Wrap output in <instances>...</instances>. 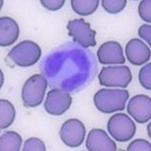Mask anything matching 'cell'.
<instances>
[{"label": "cell", "mask_w": 151, "mask_h": 151, "mask_svg": "<svg viewBox=\"0 0 151 151\" xmlns=\"http://www.w3.org/2000/svg\"><path fill=\"white\" fill-rule=\"evenodd\" d=\"M129 97L126 90L103 88L96 93L93 100L99 111L109 114L124 110Z\"/></svg>", "instance_id": "obj_1"}, {"label": "cell", "mask_w": 151, "mask_h": 151, "mask_svg": "<svg viewBox=\"0 0 151 151\" xmlns=\"http://www.w3.org/2000/svg\"><path fill=\"white\" fill-rule=\"evenodd\" d=\"M47 86V80L41 74H35L29 78L22 90L24 106L34 107L40 105L44 99Z\"/></svg>", "instance_id": "obj_2"}, {"label": "cell", "mask_w": 151, "mask_h": 151, "mask_svg": "<svg viewBox=\"0 0 151 151\" xmlns=\"http://www.w3.org/2000/svg\"><path fill=\"white\" fill-rule=\"evenodd\" d=\"M42 55L38 45L31 40H24L12 49L8 57L17 65L30 66L37 63Z\"/></svg>", "instance_id": "obj_3"}, {"label": "cell", "mask_w": 151, "mask_h": 151, "mask_svg": "<svg viewBox=\"0 0 151 151\" xmlns=\"http://www.w3.org/2000/svg\"><path fill=\"white\" fill-rule=\"evenodd\" d=\"M110 135L116 141L125 142L134 136L136 124L128 116L124 113H118L110 117L107 124Z\"/></svg>", "instance_id": "obj_4"}, {"label": "cell", "mask_w": 151, "mask_h": 151, "mask_svg": "<svg viewBox=\"0 0 151 151\" xmlns=\"http://www.w3.org/2000/svg\"><path fill=\"white\" fill-rule=\"evenodd\" d=\"M131 72L126 65L104 67L98 76L101 85L125 88L132 80Z\"/></svg>", "instance_id": "obj_5"}, {"label": "cell", "mask_w": 151, "mask_h": 151, "mask_svg": "<svg viewBox=\"0 0 151 151\" xmlns=\"http://www.w3.org/2000/svg\"><path fill=\"white\" fill-rule=\"evenodd\" d=\"M91 25L85 22L83 19L70 21L67 26L69 35L72 37L74 41L85 48L95 46L96 32L92 29Z\"/></svg>", "instance_id": "obj_6"}, {"label": "cell", "mask_w": 151, "mask_h": 151, "mask_svg": "<svg viewBox=\"0 0 151 151\" xmlns=\"http://www.w3.org/2000/svg\"><path fill=\"white\" fill-rule=\"evenodd\" d=\"M86 129L84 125L78 119H70L63 124L60 135L61 139L67 146L72 147H79L85 139Z\"/></svg>", "instance_id": "obj_7"}, {"label": "cell", "mask_w": 151, "mask_h": 151, "mask_svg": "<svg viewBox=\"0 0 151 151\" xmlns=\"http://www.w3.org/2000/svg\"><path fill=\"white\" fill-rule=\"evenodd\" d=\"M72 103V98L68 93L62 90L54 89L48 93L44 108L49 114L60 115L69 108Z\"/></svg>", "instance_id": "obj_8"}, {"label": "cell", "mask_w": 151, "mask_h": 151, "mask_svg": "<svg viewBox=\"0 0 151 151\" xmlns=\"http://www.w3.org/2000/svg\"><path fill=\"white\" fill-rule=\"evenodd\" d=\"M127 111L137 123H146L151 117V99L144 94L133 97L128 104Z\"/></svg>", "instance_id": "obj_9"}, {"label": "cell", "mask_w": 151, "mask_h": 151, "mask_svg": "<svg viewBox=\"0 0 151 151\" xmlns=\"http://www.w3.org/2000/svg\"><path fill=\"white\" fill-rule=\"evenodd\" d=\"M97 56L99 61L103 65L122 64L126 61L122 47L115 41H109L101 45Z\"/></svg>", "instance_id": "obj_10"}, {"label": "cell", "mask_w": 151, "mask_h": 151, "mask_svg": "<svg viewBox=\"0 0 151 151\" xmlns=\"http://www.w3.org/2000/svg\"><path fill=\"white\" fill-rule=\"evenodd\" d=\"M87 149L91 151H115L117 146L104 130L98 129L90 131L86 142Z\"/></svg>", "instance_id": "obj_11"}, {"label": "cell", "mask_w": 151, "mask_h": 151, "mask_svg": "<svg viewBox=\"0 0 151 151\" xmlns=\"http://www.w3.org/2000/svg\"><path fill=\"white\" fill-rule=\"evenodd\" d=\"M127 58L131 63L141 65L149 61L151 56L150 49L141 40L135 38L127 43L125 48Z\"/></svg>", "instance_id": "obj_12"}, {"label": "cell", "mask_w": 151, "mask_h": 151, "mask_svg": "<svg viewBox=\"0 0 151 151\" xmlns=\"http://www.w3.org/2000/svg\"><path fill=\"white\" fill-rule=\"evenodd\" d=\"M0 28V45L1 46L12 45L18 39L19 28L17 22L13 19L7 17H1Z\"/></svg>", "instance_id": "obj_13"}, {"label": "cell", "mask_w": 151, "mask_h": 151, "mask_svg": "<svg viewBox=\"0 0 151 151\" xmlns=\"http://www.w3.org/2000/svg\"><path fill=\"white\" fill-rule=\"evenodd\" d=\"M22 139L17 133L9 131L3 134L0 138V151H19Z\"/></svg>", "instance_id": "obj_14"}, {"label": "cell", "mask_w": 151, "mask_h": 151, "mask_svg": "<svg viewBox=\"0 0 151 151\" xmlns=\"http://www.w3.org/2000/svg\"><path fill=\"white\" fill-rule=\"evenodd\" d=\"M1 103V129L7 128L13 123L15 119L16 111L12 104L4 99L0 100Z\"/></svg>", "instance_id": "obj_15"}, {"label": "cell", "mask_w": 151, "mask_h": 151, "mask_svg": "<svg viewBox=\"0 0 151 151\" xmlns=\"http://www.w3.org/2000/svg\"><path fill=\"white\" fill-rule=\"evenodd\" d=\"M99 2V0H72L71 4L72 9L76 13L81 16H87L96 11Z\"/></svg>", "instance_id": "obj_16"}, {"label": "cell", "mask_w": 151, "mask_h": 151, "mask_svg": "<svg viewBox=\"0 0 151 151\" xmlns=\"http://www.w3.org/2000/svg\"><path fill=\"white\" fill-rule=\"evenodd\" d=\"M101 2L104 10L111 14H116L121 12L126 7L127 4L126 0H103Z\"/></svg>", "instance_id": "obj_17"}, {"label": "cell", "mask_w": 151, "mask_h": 151, "mask_svg": "<svg viewBox=\"0 0 151 151\" xmlns=\"http://www.w3.org/2000/svg\"><path fill=\"white\" fill-rule=\"evenodd\" d=\"M151 63L142 67L139 72V79L141 85L145 89H151Z\"/></svg>", "instance_id": "obj_18"}, {"label": "cell", "mask_w": 151, "mask_h": 151, "mask_svg": "<svg viewBox=\"0 0 151 151\" xmlns=\"http://www.w3.org/2000/svg\"><path fill=\"white\" fill-rule=\"evenodd\" d=\"M46 148L44 143L40 139L31 138L25 142L22 151H45Z\"/></svg>", "instance_id": "obj_19"}, {"label": "cell", "mask_w": 151, "mask_h": 151, "mask_svg": "<svg viewBox=\"0 0 151 151\" xmlns=\"http://www.w3.org/2000/svg\"><path fill=\"white\" fill-rule=\"evenodd\" d=\"M151 1L144 0L139 4L138 12L141 18L145 22H151Z\"/></svg>", "instance_id": "obj_20"}, {"label": "cell", "mask_w": 151, "mask_h": 151, "mask_svg": "<svg viewBox=\"0 0 151 151\" xmlns=\"http://www.w3.org/2000/svg\"><path fill=\"white\" fill-rule=\"evenodd\" d=\"M129 151H151V145L149 142L143 139H135L131 143L127 148Z\"/></svg>", "instance_id": "obj_21"}, {"label": "cell", "mask_w": 151, "mask_h": 151, "mask_svg": "<svg viewBox=\"0 0 151 151\" xmlns=\"http://www.w3.org/2000/svg\"><path fill=\"white\" fill-rule=\"evenodd\" d=\"M41 4L48 10L55 11L61 8L65 4L64 0L59 1H40Z\"/></svg>", "instance_id": "obj_22"}, {"label": "cell", "mask_w": 151, "mask_h": 151, "mask_svg": "<svg viewBox=\"0 0 151 151\" xmlns=\"http://www.w3.org/2000/svg\"><path fill=\"white\" fill-rule=\"evenodd\" d=\"M139 37L146 41L151 46V26L144 24L141 26L138 30Z\"/></svg>", "instance_id": "obj_23"}, {"label": "cell", "mask_w": 151, "mask_h": 151, "mask_svg": "<svg viewBox=\"0 0 151 151\" xmlns=\"http://www.w3.org/2000/svg\"><path fill=\"white\" fill-rule=\"evenodd\" d=\"M151 122H150L148 124L147 127L148 134L150 138H151Z\"/></svg>", "instance_id": "obj_24"}]
</instances>
